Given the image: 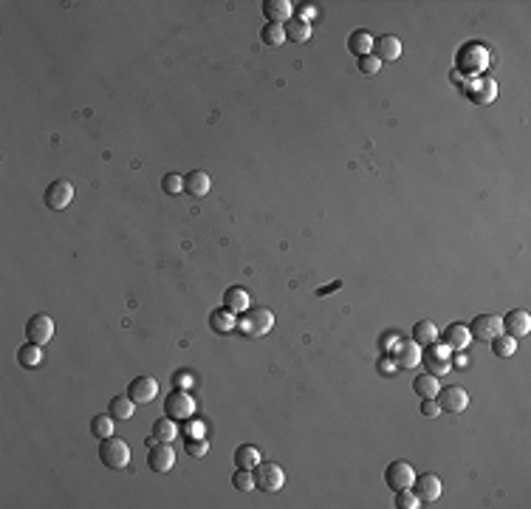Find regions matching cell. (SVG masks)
<instances>
[{"label":"cell","instance_id":"obj_23","mask_svg":"<svg viewBox=\"0 0 531 509\" xmlns=\"http://www.w3.org/2000/svg\"><path fill=\"white\" fill-rule=\"evenodd\" d=\"M209 328L215 334H229L232 328H238V317L229 309H215L209 314Z\"/></svg>","mask_w":531,"mask_h":509},{"label":"cell","instance_id":"obj_10","mask_svg":"<svg viewBox=\"0 0 531 509\" xmlns=\"http://www.w3.org/2000/svg\"><path fill=\"white\" fill-rule=\"evenodd\" d=\"M436 402H438L441 411H447V413H463L466 407H469V393L463 388L452 385V388H441Z\"/></svg>","mask_w":531,"mask_h":509},{"label":"cell","instance_id":"obj_11","mask_svg":"<svg viewBox=\"0 0 531 509\" xmlns=\"http://www.w3.org/2000/svg\"><path fill=\"white\" fill-rule=\"evenodd\" d=\"M415 495H418V501L421 503H436L438 498H441V478L438 476H433V473H424V476H415V481H413V487H410Z\"/></svg>","mask_w":531,"mask_h":509},{"label":"cell","instance_id":"obj_16","mask_svg":"<svg viewBox=\"0 0 531 509\" xmlns=\"http://www.w3.org/2000/svg\"><path fill=\"white\" fill-rule=\"evenodd\" d=\"M396 365L404 371V368H418L421 365V345L413 342V340H401L396 345Z\"/></svg>","mask_w":531,"mask_h":509},{"label":"cell","instance_id":"obj_20","mask_svg":"<svg viewBox=\"0 0 531 509\" xmlns=\"http://www.w3.org/2000/svg\"><path fill=\"white\" fill-rule=\"evenodd\" d=\"M224 309H229L232 314H243L249 309V291L243 286H229L224 291Z\"/></svg>","mask_w":531,"mask_h":509},{"label":"cell","instance_id":"obj_18","mask_svg":"<svg viewBox=\"0 0 531 509\" xmlns=\"http://www.w3.org/2000/svg\"><path fill=\"white\" fill-rule=\"evenodd\" d=\"M374 45H376V57L382 63H393L401 57V40L393 34H382L379 40H374Z\"/></svg>","mask_w":531,"mask_h":509},{"label":"cell","instance_id":"obj_13","mask_svg":"<svg viewBox=\"0 0 531 509\" xmlns=\"http://www.w3.org/2000/svg\"><path fill=\"white\" fill-rule=\"evenodd\" d=\"M128 396H130L136 404H147V402H153V399L158 396V382H155L153 377H136V379H130V385H128Z\"/></svg>","mask_w":531,"mask_h":509},{"label":"cell","instance_id":"obj_2","mask_svg":"<svg viewBox=\"0 0 531 509\" xmlns=\"http://www.w3.org/2000/svg\"><path fill=\"white\" fill-rule=\"evenodd\" d=\"M421 363L424 368H427V374L433 377H444L452 371V348L447 342H430V345H424L421 351Z\"/></svg>","mask_w":531,"mask_h":509},{"label":"cell","instance_id":"obj_8","mask_svg":"<svg viewBox=\"0 0 531 509\" xmlns=\"http://www.w3.org/2000/svg\"><path fill=\"white\" fill-rule=\"evenodd\" d=\"M469 334L475 337V340H484V342H492L500 331H503V323H500V317L498 314H477L469 326Z\"/></svg>","mask_w":531,"mask_h":509},{"label":"cell","instance_id":"obj_33","mask_svg":"<svg viewBox=\"0 0 531 509\" xmlns=\"http://www.w3.org/2000/svg\"><path fill=\"white\" fill-rule=\"evenodd\" d=\"M461 66H475V68H484L486 66V51L481 48V45H466L463 51H461Z\"/></svg>","mask_w":531,"mask_h":509},{"label":"cell","instance_id":"obj_34","mask_svg":"<svg viewBox=\"0 0 531 509\" xmlns=\"http://www.w3.org/2000/svg\"><path fill=\"white\" fill-rule=\"evenodd\" d=\"M492 351H495L498 356H503V360H506V356H514V351H517V340L500 331V334L492 340Z\"/></svg>","mask_w":531,"mask_h":509},{"label":"cell","instance_id":"obj_1","mask_svg":"<svg viewBox=\"0 0 531 509\" xmlns=\"http://www.w3.org/2000/svg\"><path fill=\"white\" fill-rule=\"evenodd\" d=\"M275 328V314L269 309H263V305H257V309H249L238 317V331L246 334V337H263L269 334Z\"/></svg>","mask_w":531,"mask_h":509},{"label":"cell","instance_id":"obj_37","mask_svg":"<svg viewBox=\"0 0 531 509\" xmlns=\"http://www.w3.org/2000/svg\"><path fill=\"white\" fill-rule=\"evenodd\" d=\"M162 190H164L167 195H178V192H184V176H178V173H167V176L162 178Z\"/></svg>","mask_w":531,"mask_h":509},{"label":"cell","instance_id":"obj_26","mask_svg":"<svg viewBox=\"0 0 531 509\" xmlns=\"http://www.w3.org/2000/svg\"><path fill=\"white\" fill-rule=\"evenodd\" d=\"M348 51L351 54H356V57H364V54H370L374 51V34H367V31H353L351 37H348Z\"/></svg>","mask_w":531,"mask_h":509},{"label":"cell","instance_id":"obj_28","mask_svg":"<svg viewBox=\"0 0 531 509\" xmlns=\"http://www.w3.org/2000/svg\"><path fill=\"white\" fill-rule=\"evenodd\" d=\"M436 340H438V326H436L433 320H421V323L413 326V342L430 345V342H436Z\"/></svg>","mask_w":531,"mask_h":509},{"label":"cell","instance_id":"obj_22","mask_svg":"<svg viewBox=\"0 0 531 509\" xmlns=\"http://www.w3.org/2000/svg\"><path fill=\"white\" fill-rule=\"evenodd\" d=\"M209 187H212V181H209V176H206L203 170H192V173L184 176V192H190V195H195V198L206 195Z\"/></svg>","mask_w":531,"mask_h":509},{"label":"cell","instance_id":"obj_25","mask_svg":"<svg viewBox=\"0 0 531 509\" xmlns=\"http://www.w3.org/2000/svg\"><path fill=\"white\" fill-rule=\"evenodd\" d=\"M260 462H263V455H260V450L254 444H240L235 450V464L243 467V470H254Z\"/></svg>","mask_w":531,"mask_h":509},{"label":"cell","instance_id":"obj_21","mask_svg":"<svg viewBox=\"0 0 531 509\" xmlns=\"http://www.w3.org/2000/svg\"><path fill=\"white\" fill-rule=\"evenodd\" d=\"M444 342H447L452 351H463V348H469L472 334H469V328H466L463 323H452V326H447V331H444Z\"/></svg>","mask_w":531,"mask_h":509},{"label":"cell","instance_id":"obj_4","mask_svg":"<svg viewBox=\"0 0 531 509\" xmlns=\"http://www.w3.org/2000/svg\"><path fill=\"white\" fill-rule=\"evenodd\" d=\"M252 476H254V487L263 489V492H277L286 484V470L280 464H275V462H260L252 470Z\"/></svg>","mask_w":531,"mask_h":509},{"label":"cell","instance_id":"obj_6","mask_svg":"<svg viewBox=\"0 0 531 509\" xmlns=\"http://www.w3.org/2000/svg\"><path fill=\"white\" fill-rule=\"evenodd\" d=\"M164 413L176 422H184V419H192L195 416V399L187 393V390H173L167 399H164Z\"/></svg>","mask_w":531,"mask_h":509},{"label":"cell","instance_id":"obj_30","mask_svg":"<svg viewBox=\"0 0 531 509\" xmlns=\"http://www.w3.org/2000/svg\"><path fill=\"white\" fill-rule=\"evenodd\" d=\"M311 37V23H305V20H300V17H291L288 23H286V40H291V43H305Z\"/></svg>","mask_w":531,"mask_h":509},{"label":"cell","instance_id":"obj_38","mask_svg":"<svg viewBox=\"0 0 531 509\" xmlns=\"http://www.w3.org/2000/svg\"><path fill=\"white\" fill-rule=\"evenodd\" d=\"M396 506H399V509H418L421 501H418V495L407 487V489H399V492H396Z\"/></svg>","mask_w":531,"mask_h":509},{"label":"cell","instance_id":"obj_35","mask_svg":"<svg viewBox=\"0 0 531 509\" xmlns=\"http://www.w3.org/2000/svg\"><path fill=\"white\" fill-rule=\"evenodd\" d=\"M232 487H235L238 492H249V489H254V476H252V470L238 467L235 476H232Z\"/></svg>","mask_w":531,"mask_h":509},{"label":"cell","instance_id":"obj_29","mask_svg":"<svg viewBox=\"0 0 531 509\" xmlns=\"http://www.w3.org/2000/svg\"><path fill=\"white\" fill-rule=\"evenodd\" d=\"M108 413L114 419H130L136 413V402L130 396H114L111 404H108Z\"/></svg>","mask_w":531,"mask_h":509},{"label":"cell","instance_id":"obj_36","mask_svg":"<svg viewBox=\"0 0 531 509\" xmlns=\"http://www.w3.org/2000/svg\"><path fill=\"white\" fill-rule=\"evenodd\" d=\"M184 450H187V455H190V458H203V455L209 453V441H206L203 436H192V439L187 441V447H184Z\"/></svg>","mask_w":531,"mask_h":509},{"label":"cell","instance_id":"obj_14","mask_svg":"<svg viewBox=\"0 0 531 509\" xmlns=\"http://www.w3.org/2000/svg\"><path fill=\"white\" fill-rule=\"evenodd\" d=\"M500 323H503V334H509V337H525L528 331H531V317H528V312H523V309H511L506 317H500Z\"/></svg>","mask_w":531,"mask_h":509},{"label":"cell","instance_id":"obj_9","mask_svg":"<svg viewBox=\"0 0 531 509\" xmlns=\"http://www.w3.org/2000/svg\"><path fill=\"white\" fill-rule=\"evenodd\" d=\"M51 337H54V320L48 314H34L29 323H26V340L34 342V345H48Z\"/></svg>","mask_w":531,"mask_h":509},{"label":"cell","instance_id":"obj_12","mask_svg":"<svg viewBox=\"0 0 531 509\" xmlns=\"http://www.w3.org/2000/svg\"><path fill=\"white\" fill-rule=\"evenodd\" d=\"M385 481H387V487H390L393 492L407 489V487H413V481H415V470H413L407 462H390L387 470H385Z\"/></svg>","mask_w":531,"mask_h":509},{"label":"cell","instance_id":"obj_5","mask_svg":"<svg viewBox=\"0 0 531 509\" xmlns=\"http://www.w3.org/2000/svg\"><path fill=\"white\" fill-rule=\"evenodd\" d=\"M43 201H45V207L54 210V213L66 210L68 204L74 201V187H71V181H66V178L51 181V184L45 187V192H43Z\"/></svg>","mask_w":531,"mask_h":509},{"label":"cell","instance_id":"obj_39","mask_svg":"<svg viewBox=\"0 0 531 509\" xmlns=\"http://www.w3.org/2000/svg\"><path fill=\"white\" fill-rule=\"evenodd\" d=\"M379 68H382V60H379L376 54H364V57H359V71H362L364 77L379 74Z\"/></svg>","mask_w":531,"mask_h":509},{"label":"cell","instance_id":"obj_7","mask_svg":"<svg viewBox=\"0 0 531 509\" xmlns=\"http://www.w3.org/2000/svg\"><path fill=\"white\" fill-rule=\"evenodd\" d=\"M147 464L153 473H170L176 467V450L170 441H153L147 453Z\"/></svg>","mask_w":531,"mask_h":509},{"label":"cell","instance_id":"obj_40","mask_svg":"<svg viewBox=\"0 0 531 509\" xmlns=\"http://www.w3.org/2000/svg\"><path fill=\"white\" fill-rule=\"evenodd\" d=\"M421 413L427 419H436V416H441V407L436 399H421Z\"/></svg>","mask_w":531,"mask_h":509},{"label":"cell","instance_id":"obj_15","mask_svg":"<svg viewBox=\"0 0 531 509\" xmlns=\"http://www.w3.org/2000/svg\"><path fill=\"white\" fill-rule=\"evenodd\" d=\"M466 91H469V96H472L475 102H481V105H486V102H495V99H498V82H495L492 77L472 79V82L466 85Z\"/></svg>","mask_w":531,"mask_h":509},{"label":"cell","instance_id":"obj_3","mask_svg":"<svg viewBox=\"0 0 531 509\" xmlns=\"http://www.w3.org/2000/svg\"><path fill=\"white\" fill-rule=\"evenodd\" d=\"M99 462L111 470H125L130 464V447L125 439L108 436V439H99Z\"/></svg>","mask_w":531,"mask_h":509},{"label":"cell","instance_id":"obj_27","mask_svg":"<svg viewBox=\"0 0 531 509\" xmlns=\"http://www.w3.org/2000/svg\"><path fill=\"white\" fill-rule=\"evenodd\" d=\"M17 363H20V368H40V363H43V345H34V342L20 345L17 348Z\"/></svg>","mask_w":531,"mask_h":509},{"label":"cell","instance_id":"obj_32","mask_svg":"<svg viewBox=\"0 0 531 509\" xmlns=\"http://www.w3.org/2000/svg\"><path fill=\"white\" fill-rule=\"evenodd\" d=\"M91 433H93L96 439H108V436H114V416H111V413H99V416H93V419H91Z\"/></svg>","mask_w":531,"mask_h":509},{"label":"cell","instance_id":"obj_19","mask_svg":"<svg viewBox=\"0 0 531 509\" xmlns=\"http://www.w3.org/2000/svg\"><path fill=\"white\" fill-rule=\"evenodd\" d=\"M176 436H178V425H176V419H170V416H164V419H158V422H153V430H150V439H147V447L153 444V441H176Z\"/></svg>","mask_w":531,"mask_h":509},{"label":"cell","instance_id":"obj_31","mask_svg":"<svg viewBox=\"0 0 531 509\" xmlns=\"http://www.w3.org/2000/svg\"><path fill=\"white\" fill-rule=\"evenodd\" d=\"M260 40H263L266 45H272V48L283 45V43H286V26H280V23H266L263 31H260Z\"/></svg>","mask_w":531,"mask_h":509},{"label":"cell","instance_id":"obj_24","mask_svg":"<svg viewBox=\"0 0 531 509\" xmlns=\"http://www.w3.org/2000/svg\"><path fill=\"white\" fill-rule=\"evenodd\" d=\"M413 390H415L421 399H436L438 390H441L438 377H433V374H418V377L413 379Z\"/></svg>","mask_w":531,"mask_h":509},{"label":"cell","instance_id":"obj_17","mask_svg":"<svg viewBox=\"0 0 531 509\" xmlns=\"http://www.w3.org/2000/svg\"><path fill=\"white\" fill-rule=\"evenodd\" d=\"M263 15H266V20H269V23L286 26L291 20V15H294V3H291V0H266V3H263Z\"/></svg>","mask_w":531,"mask_h":509}]
</instances>
